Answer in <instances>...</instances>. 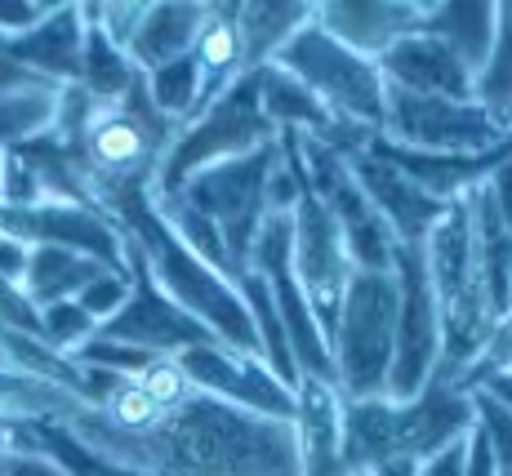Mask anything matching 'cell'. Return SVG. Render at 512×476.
Wrapping results in <instances>:
<instances>
[{
  "instance_id": "6da1fadb",
  "label": "cell",
  "mask_w": 512,
  "mask_h": 476,
  "mask_svg": "<svg viewBox=\"0 0 512 476\" xmlns=\"http://www.w3.org/2000/svg\"><path fill=\"white\" fill-rule=\"evenodd\" d=\"M90 210L103 214L107 223L121 232V241L143 254L152 281L161 285L187 316H196L223 347L263 361L259 330H254L250 307H245L236 281L214 272L210 263H201L179 236H174V227L165 223L161 205H156L152 187H107V192L90 196Z\"/></svg>"
},
{
  "instance_id": "7a4b0ae2",
  "label": "cell",
  "mask_w": 512,
  "mask_h": 476,
  "mask_svg": "<svg viewBox=\"0 0 512 476\" xmlns=\"http://www.w3.org/2000/svg\"><path fill=\"white\" fill-rule=\"evenodd\" d=\"M472 423V396L437 374L415 401H343V468L348 476H415L423 459L464 441Z\"/></svg>"
},
{
  "instance_id": "3957f363",
  "label": "cell",
  "mask_w": 512,
  "mask_h": 476,
  "mask_svg": "<svg viewBox=\"0 0 512 476\" xmlns=\"http://www.w3.org/2000/svg\"><path fill=\"white\" fill-rule=\"evenodd\" d=\"M268 143H277V130H272L268 116H263L259 72H245L241 81H232L219 98H210L192 121L174 130L170 152H165L161 170H156L152 196L156 201H170L192 174L210 170V165H223V161H236V156H250Z\"/></svg>"
},
{
  "instance_id": "277c9868",
  "label": "cell",
  "mask_w": 512,
  "mask_h": 476,
  "mask_svg": "<svg viewBox=\"0 0 512 476\" xmlns=\"http://www.w3.org/2000/svg\"><path fill=\"white\" fill-rule=\"evenodd\" d=\"M272 67H281V72H290L299 85H308L312 98L334 116L339 130L361 134V138L383 130L379 63L352 54V49H343L330 32H321L317 14H312V23H303L299 32L281 45Z\"/></svg>"
},
{
  "instance_id": "5b68a950",
  "label": "cell",
  "mask_w": 512,
  "mask_h": 476,
  "mask_svg": "<svg viewBox=\"0 0 512 476\" xmlns=\"http://www.w3.org/2000/svg\"><path fill=\"white\" fill-rule=\"evenodd\" d=\"M179 125L165 121L143 94V81L121 98V103H94L90 125L81 138V165H85V192H107V187H156L165 152L174 143Z\"/></svg>"
},
{
  "instance_id": "8992f818",
  "label": "cell",
  "mask_w": 512,
  "mask_h": 476,
  "mask_svg": "<svg viewBox=\"0 0 512 476\" xmlns=\"http://www.w3.org/2000/svg\"><path fill=\"white\" fill-rule=\"evenodd\" d=\"M392 334H397V281L392 272H352L330 330L334 388L343 401L388 392Z\"/></svg>"
},
{
  "instance_id": "52a82bcc",
  "label": "cell",
  "mask_w": 512,
  "mask_h": 476,
  "mask_svg": "<svg viewBox=\"0 0 512 476\" xmlns=\"http://www.w3.org/2000/svg\"><path fill=\"white\" fill-rule=\"evenodd\" d=\"M277 156H281V147L268 143L250 156H236V161H223V165L192 174L170 196V201H183L187 210H196L219 227L232 281H241L250 272L254 241H259L263 223H268V178L277 170Z\"/></svg>"
},
{
  "instance_id": "ba28073f",
  "label": "cell",
  "mask_w": 512,
  "mask_h": 476,
  "mask_svg": "<svg viewBox=\"0 0 512 476\" xmlns=\"http://www.w3.org/2000/svg\"><path fill=\"white\" fill-rule=\"evenodd\" d=\"M392 281H397V334H392V370L383 396L415 401L441 365V312L419 245H397Z\"/></svg>"
},
{
  "instance_id": "9c48e42d",
  "label": "cell",
  "mask_w": 512,
  "mask_h": 476,
  "mask_svg": "<svg viewBox=\"0 0 512 476\" xmlns=\"http://www.w3.org/2000/svg\"><path fill=\"white\" fill-rule=\"evenodd\" d=\"M379 138L406 147V152L432 156H481L490 147L508 143L504 134L477 103H450V98L406 94L383 85V130Z\"/></svg>"
},
{
  "instance_id": "30bf717a",
  "label": "cell",
  "mask_w": 512,
  "mask_h": 476,
  "mask_svg": "<svg viewBox=\"0 0 512 476\" xmlns=\"http://www.w3.org/2000/svg\"><path fill=\"white\" fill-rule=\"evenodd\" d=\"M294 161H299V156H294ZM290 263H294V276H299L303 294H308V303H312V316H317L321 334H326V343H330V330H334V321H339L343 290H348V281H352V259H348V250H343L339 223H334L330 210L317 201L308 178H303L299 205L290 210Z\"/></svg>"
},
{
  "instance_id": "8fae6325",
  "label": "cell",
  "mask_w": 512,
  "mask_h": 476,
  "mask_svg": "<svg viewBox=\"0 0 512 476\" xmlns=\"http://www.w3.org/2000/svg\"><path fill=\"white\" fill-rule=\"evenodd\" d=\"M125 272H130V299L121 303V312H116L112 321H103L94 330L98 339L130 343L152 356H179L187 347L219 343L196 316H187L183 307L152 281V272H147L143 254L134 250V245H125Z\"/></svg>"
},
{
  "instance_id": "7c38bea8",
  "label": "cell",
  "mask_w": 512,
  "mask_h": 476,
  "mask_svg": "<svg viewBox=\"0 0 512 476\" xmlns=\"http://www.w3.org/2000/svg\"><path fill=\"white\" fill-rule=\"evenodd\" d=\"M174 361L183 365L187 383H192L196 392L214 396V401H228L236 410H250V414H259V419L290 423L294 388H285L259 356L232 352V347H223V343H201V347L179 352Z\"/></svg>"
},
{
  "instance_id": "4fadbf2b",
  "label": "cell",
  "mask_w": 512,
  "mask_h": 476,
  "mask_svg": "<svg viewBox=\"0 0 512 476\" xmlns=\"http://www.w3.org/2000/svg\"><path fill=\"white\" fill-rule=\"evenodd\" d=\"M0 236H14L27 250L36 245H63V250L90 254L112 272H125V241L90 205L41 201V205H0Z\"/></svg>"
},
{
  "instance_id": "5bb4252c",
  "label": "cell",
  "mask_w": 512,
  "mask_h": 476,
  "mask_svg": "<svg viewBox=\"0 0 512 476\" xmlns=\"http://www.w3.org/2000/svg\"><path fill=\"white\" fill-rule=\"evenodd\" d=\"M343 161H348L357 187L366 192V201L374 205V214L383 218V227L392 232V241H397V245H423L432 227L446 218L450 205L423 196L419 187L397 170V165L383 161V156L374 152L370 138L361 147H348V152H343Z\"/></svg>"
},
{
  "instance_id": "9a60e30c",
  "label": "cell",
  "mask_w": 512,
  "mask_h": 476,
  "mask_svg": "<svg viewBox=\"0 0 512 476\" xmlns=\"http://www.w3.org/2000/svg\"><path fill=\"white\" fill-rule=\"evenodd\" d=\"M428 0H321L317 23L352 54L379 63L397 41L423 27Z\"/></svg>"
},
{
  "instance_id": "2e32d148",
  "label": "cell",
  "mask_w": 512,
  "mask_h": 476,
  "mask_svg": "<svg viewBox=\"0 0 512 476\" xmlns=\"http://www.w3.org/2000/svg\"><path fill=\"white\" fill-rule=\"evenodd\" d=\"M290 428L294 450H299V476H348L343 468V396L334 383L299 374Z\"/></svg>"
},
{
  "instance_id": "e0dca14e",
  "label": "cell",
  "mask_w": 512,
  "mask_h": 476,
  "mask_svg": "<svg viewBox=\"0 0 512 476\" xmlns=\"http://www.w3.org/2000/svg\"><path fill=\"white\" fill-rule=\"evenodd\" d=\"M383 85L406 89V94H428V98H450V103H472V67L455 58L437 36L415 32L397 41L379 58Z\"/></svg>"
},
{
  "instance_id": "ac0fdd59",
  "label": "cell",
  "mask_w": 512,
  "mask_h": 476,
  "mask_svg": "<svg viewBox=\"0 0 512 476\" xmlns=\"http://www.w3.org/2000/svg\"><path fill=\"white\" fill-rule=\"evenodd\" d=\"M81 45H85L81 5H54L36 27L9 36L14 63L54 89H67L81 81Z\"/></svg>"
},
{
  "instance_id": "d6986e66",
  "label": "cell",
  "mask_w": 512,
  "mask_h": 476,
  "mask_svg": "<svg viewBox=\"0 0 512 476\" xmlns=\"http://www.w3.org/2000/svg\"><path fill=\"white\" fill-rule=\"evenodd\" d=\"M201 18H205V5H196V0H156V5H143L139 27H134L130 45H125L139 76L192 54Z\"/></svg>"
},
{
  "instance_id": "ffe728a7",
  "label": "cell",
  "mask_w": 512,
  "mask_h": 476,
  "mask_svg": "<svg viewBox=\"0 0 512 476\" xmlns=\"http://www.w3.org/2000/svg\"><path fill=\"white\" fill-rule=\"evenodd\" d=\"M192 63H196V76H201V107L250 72V63H245V41H241V18H236V0L205 5L201 32H196V45H192Z\"/></svg>"
},
{
  "instance_id": "44dd1931",
  "label": "cell",
  "mask_w": 512,
  "mask_h": 476,
  "mask_svg": "<svg viewBox=\"0 0 512 476\" xmlns=\"http://www.w3.org/2000/svg\"><path fill=\"white\" fill-rule=\"evenodd\" d=\"M495 9L499 0H428L419 32L437 36L477 76L490 54V41H495Z\"/></svg>"
},
{
  "instance_id": "7402d4cb",
  "label": "cell",
  "mask_w": 512,
  "mask_h": 476,
  "mask_svg": "<svg viewBox=\"0 0 512 476\" xmlns=\"http://www.w3.org/2000/svg\"><path fill=\"white\" fill-rule=\"evenodd\" d=\"M317 5L308 0H236V18H241V41H245V63L250 72L268 67L281 54V45L312 23Z\"/></svg>"
},
{
  "instance_id": "603a6c76",
  "label": "cell",
  "mask_w": 512,
  "mask_h": 476,
  "mask_svg": "<svg viewBox=\"0 0 512 476\" xmlns=\"http://www.w3.org/2000/svg\"><path fill=\"white\" fill-rule=\"evenodd\" d=\"M98 272H112L90 254L63 250V245H36L32 259L23 272V294L36 307H54V303H72Z\"/></svg>"
},
{
  "instance_id": "cb8c5ba5",
  "label": "cell",
  "mask_w": 512,
  "mask_h": 476,
  "mask_svg": "<svg viewBox=\"0 0 512 476\" xmlns=\"http://www.w3.org/2000/svg\"><path fill=\"white\" fill-rule=\"evenodd\" d=\"M472 103L504 134H512V0L495 9V41L472 81Z\"/></svg>"
},
{
  "instance_id": "d4e9b609",
  "label": "cell",
  "mask_w": 512,
  "mask_h": 476,
  "mask_svg": "<svg viewBox=\"0 0 512 476\" xmlns=\"http://www.w3.org/2000/svg\"><path fill=\"white\" fill-rule=\"evenodd\" d=\"M81 18H85V9H81ZM139 81H143V76H139V67L130 63V54H125V49H116L103 32H98V23L85 18L81 81H76V85H81L98 107H103V103H121V98L130 94Z\"/></svg>"
},
{
  "instance_id": "484cf974",
  "label": "cell",
  "mask_w": 512,
  "mask_h": 476,
  "mask_svg": "<svg viewBox=\"0 0 512 476\" xmlns=\"http://www.w3.org/2000/svg\"><path fill=\"white\" fill-rule=\"evenodd\" d=\"M143 94L165 121L187 125L196 112H201V76H196L192 54L179 58V63H165L156 72L143 76Z\"/></svg>"
},
{
  "instance_id": "4316f807",
  "label": "cell",
  "mask_w": 512,
  "mask_h": 476,
  "mask_svg": "<svg viewBox=\"0 0 512 476\" xmlns=\"http://www.w3.org/2000/svg\"><path fill=\"white\" fill-rule=\"evenodd\" d=\"M161 205V214H165V223L174 227V236L187 245V250L196 254L201 263H210L214 272H223L232 281V272H228V250H223V236H219V227L210 223V218H201L196 210H187L183 201H156Z\"/></svg>"
},
{
  "instance_id": "83f0119b",
  "label": "cell",
  "mask_w": 512,
  "mask_h": 476,
  "mask_svg": "<svg viewBox=\"0 0 512 476\" xmlns=\"http://www.w3.org/2000/svg\"><path fill=\"white\" fill-rule=\"evenodd\" d=\"M54 103H58V89L54 94L0 98V156H5L14 143H23V138L49 130V121H54Z\"/></svg>"
},
{
  "instance_id": "f1b7e54d",
  "label": "cell",
  "mask_w": 512,
  "mask_h": 476,
  "mask_svg": "<svg viewBox=\"0 0 512 476\" xmlns=\"http://www.w3.org/2000/svg\"><path fill=\"white\" fill-rule=\"evenodd\" d=\"M94 330H98V325H94L76 303L41 307V343H45V347H54V352H63V356H72L76 347L90 343V339H94Z\"/></svg>"
},
{
  "instance_id": "f546056e",
  "label": "cell",
  "mask_w": 512,
  "mask_h": 476,
  "mask_svg": "<svg viewBox=\"0 0 512 476\" xmlns=\"http://www.w3.org/2000/svg\"><path fill=\"white\" fill-rule=\"evenodd\" d=\"M134 383H139V388L147 392V401L161 405V410H179L187 396H196V388L187 383L183 365L174 361V356H156V361L147 365V370H143Z\"/></svg>"
},
{
  "instance_id": "4dcf8cb0",
  "label": "cell",
  "mask_w": 512,
  "mask_h": 476,
  "mask_svg": "<svg viewBox=\"0 0 512 476\" xmlns=\"http://www.w3.org/2000/svg\"><path fill=\"white\" fill-rule=\"evenodd\" d=\"M125 299H130V272H98L72 303L81 307L94 325H103V321H112V316L121 312Z\"/></svg>"
},
{
  "instance_id": "1f68e13d",
  "label": "cell",
  "mask_w": 512,
  "mask_h": 476,
  "mask_svg": "<svg viewBox=\"0 0 512 476\" xmlns=\"http://www.w3.org/2000/svg\"><path fill=\"white\" fill-rule=\"evenodd\" d=\"M23 94H54V85L23 72L14 63V54H9V36H0V98H23Z\"/></svg>"
},
{
  "instance_id": "d6a6232c",
  "label": "cell",
  "mask_w": 512,
  "mask_h": 476,
  "mask_svg": "<svg viewBox=\"0 0 512 476\" xmlns=\"http://www.w3.org/2000/svg\"><path fill=\"white\" fill-rule=\"evenodd\" d=\"M54 5L45 0H0V36H18L27 27H36Z\"/></svg>"
},
{
  "instance_id": "836d02e7",
  "label": "cell",
  "mask_w": 512,
  "mask_h": 476,
  "mask_svg": "<svg viewBox=\"0 0 512 476\" xmlns=\"http://www.w3.org/2000/svg\"><path fill=\"white\" fill-rule=\"evenodd\" d=\"M464 476H499L495 472V450L481 423H472V432L464 436Z\"/></svg>"
},
{
  "instance_id": "e575fe53",
  "label": "cell",
  "mask_w": 512,
  "mask_h": 476,
  "mask_svg": "<svg viewBox=\"0 0 512 476\" xmlns=\"http://www.w3.org/2000/svg\"><path fill=\"white\" fill-rule=\"evenodd\" d=\"M27 259H32V250H27L23 241H14V236H0V281H5V285H23Z\"/></svg>"
},
{
  "instance_id": "d590c367",
  "label": "cell",
  "mask_w": 512,
  "mask_h": 476,
  "mask_svg": "<svg viewBox=\"0 0 512 476\" xmlns=\"http://www.w3.org/2000/svg\"><path fill=\"white\" fill-rule=\"evenodd\" d=\"M5 476H72L45 454H5Z\"/></svg>"
},
{
  "instance_id": "8d00e7d4",
  "label": "cell",
  "mask_w": 512,
  "mask_h": 476,
  "mask_svg": "<svg viewBox=\"0 0 512 476\" xmlns=\"http://www.w3.org/2000/svg\"><path fill=\"white\" fill-rule=\"evenodd\" d=\"M415 476H464V441H455V445H446V450H437L432 459H423Z\"/></svg>"
},
{
  "instance_id": "74e56055",
  "label": "cell",
  "mask_w": 512,
  "mask_h": 476,
  "mask_svg": "<svg viewBox=\"0 0 512 476\" xmlns=\"http://www.w3.org/2000/svg\"><path fill=\"white\" fill-rule=\"evenodd\" d=\"M472 392H486V396H495V401H499V405H504V410L512 414V361H504L495 374H490L486 383H477V388H472Z\"/></svg>"
},
{
  "instance_id": "f35d334b",
  "label": "cell",
  "mask_w": 512,
  "mask_h": 476,
  "mask_svg": "<svg viewBox=\"0 0 512 476\" xmlns=\"http://www.w3.org/2000/svg\"><path fill=\"white\" fill-rule=\"evenodd\" d=\"M0 476H5V459H0Z\"/></svg>"
}]
</instances>
